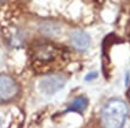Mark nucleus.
<instances>
[{
    "instance_id": "nucleus-1",
    "label": "nucleus",
    "mask_w": 130,
    "mask_h": 128,
    "mask_svg": "<svg viewBox=\"0 0 130 128\" xmlns=\"http://www.w3.org/2000/svg\"><path fill=\"white\" fill-rule=\"evenodd\" d=\"M68 51L51 41H37L30 48L32 67L38 73H52L65 66Z\"/></svg>"
},
{
    "instance_id": "nucleus-2",
    "label": "nucleus",
    "mask_w": 130,
    "mask_h": 128,
    "mask_svg": "<svg viewBox=\"0 0 130 128\" xmlns=\"http://www.w3.org/2000/svg\"><path fill=\"white\" fill-rule=\"evenodd\" d=\"M128 105L120 99H111L102 108L101 120L104 128H122L128 118Z\"/></svg>"
},
{
    "instance_id": "nucleus-3",
    "label": "nucleus",
    "mask_w": 130,
    "mask_h": 128,
    "mask_svg": "<svg viewBox=\"0 0 130 128\" xmlns=\"http://www.w3.org/2000/svg\"><path fill=\"white\" fill-rule=\"evenodd\" d=\"M20 87L12 76L0 73V104L13 101L19 95Z\"/></svg>"
},
{
    "instance_id": "nucleus-4",
    "label": "nucleus",
    "mask_w": 130,
    "mask_h": 128,
    "mask_svg": "<svg viewBox=\"0 0 130 128\" xmlns=\"http://www.w3.org/2000/svg\"><path fill=\"white\" fill-rule=\"evenodd\" d=\"M66 84V79L63 75L59 74H52L50 76H46L44 80L40 82V88L46 94H53L59 89L64 87Z\"/></svg>"
},
{
    "instance_id": "nucleus-5",
    "label": "nucleus",
    "mask_w": 130,
    "mask_h": 128,
    "mask_svg": "<svg viewBox=\"0 0 130 128\" xmlns=\"http://www.w3.org/2000/svg\"><path fill=\"white\" fill-rule=\"evenodd\" d=\"M70 42H71V45L77 51L84 52L90 47L91 39H90L89 34L85 33V32H83V31H75L70 35Z\"/></svg>"
},
{
    "instance_id": "nucleus-6",
    "label": "nucleus",
    "mask_w": 130,
    "mask_h": 128,
    "mask_svg": "<svg viewBox=\"0 0 130 128\" xmlns=\"http://www.w3.org/2000/svg\"><path fill=\"white\" fill-rule=\"evenodd\" d=\"M88 99L84 96V95H80V96H77L72 100V102L68 106V109L66 112H76V113H83V112L88 107Z\"/></svg>"
},
{
    "instance_id": "nucleus-7",
    "label": "nucleus",
    "mask_w": 130,
    "mask_h": 128,
    "mask_svg": "<svg viewBox=\"0 0 130 128\" xmlns=\"http://www.w3.org/2000/svg\"><path fill=\"white\" fill-rule=\"evenodd\" d=\"M97 75H98V74H97L96 72H90V73H88V74H86L85 80L86 81H91V80H93V79H96Z\"/></svg>"
},
{
    "instance_id": "nucleus-8",
    "label": "nucleus",
    "mask_w": 130,
    "mask_h": 128,
    "mask_svg": "<svg viewBox=\"0 0 130 128\" xmlns=\"http://www.w3.org/2000/svg\"><path fill=\"white\" fill-rule=\"evenodd\" d=\"M21 120L19 122H18V118L15 119V121H13L12 122V125H11V127H8V128H21Z\"/></svg>"
},
{
    "instance_id": "nucleus-9",
    "label": "nucleus",
    "mask_w": 130,
    "mask_h": 128,
    "mask_svg": "<svg viewBox=\"0 0 130 128\" xmlns=\"http://www.w3.org/2000/svg\"><path fill=\"white\" fill-rule=\"evenodd\" d=\"M1 125H3V119L0 118V127H1Z\"/></svg>"
}]
</instances>
